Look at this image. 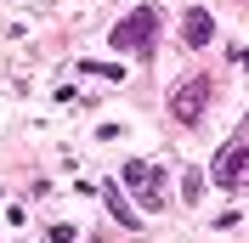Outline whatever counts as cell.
<instances>
[{"label":"cell","mask_w":249,"mask_h":243,"mask_svg":"<svg viewBox=\"0 0 249 243\" xmlns=\"http://www.w3.org/2000/svg\"><path fill=\"white\" fill-rule=\"evenodd\" d=\"M210 187H221V192L249 187V119L238 124V136L215 153V164H210Z\"/></svg>","instance_id":"6da1fadb"},{"label":"cell","mask_w":249,"mask_h":243,"mask_svg":"<svg viewBox=\"0 0 249 243\" xmlns=\"http://www.w3.org/2000/svg\"><path fill=\"white\" fill-rule=\"evenodd\" d=\"M153 34H159V6H136L124 23H113V46L147 57V51H153Z\"/></svg>","instance_id":"7a4b0ae2"},{"label":"cell","mask_w":249,"mask_h":243,"mask_svg":"<svg viewBox=\"0 0 249 243\" xmlns=\"http://www.w3.org/2000/svg\"><path fill=\"white\" fill-rule=\"evenodd\" d=\"M204 107H210V79H204V74H193L181 91L170 96V113H176L181 124H198V119H204Z\"/></svg>","instance_id":"3957f363"},{"label":"cell","mask_w":249,"mask_h":243,"mask_svg":"<svg viewBox=\"0 0 249 243\" xmlns=\"http://www.w3.org/2000/svg\"><path fill=\"white\" fill-rule=\"evenodd\" d=\"M124 187L136 192L142 209H159V204H164V192H159V170L142 164V158H130V164H124Z\"/></svg>","instance_id":"277c9868"},{"label":"cell","mask_w":249,"mask_h":243,"mask_svg":"<svg viewBox=\"0 0 249 243\" xmlns=\"http://www.w3.org/2000/svg\"><path fill=\"white\" fill-rule=\"evenodd\" d=\"M210 34H215V23H210V12H198V6H193V12L181 17V40H187L193 51H198V46H210Z\"/></svg>","instance_id":"5b68a950"},{"label":"cell","mask_w":249,"mask_h":243,"mask_svg":"<svg viewBox=\"0 0 249 243\" xmlns=\"http://www.w3.org/2000/svg\"><path fill=\"white\" fill-rule=\"evenodd\" d=\"M108 204H113V215H119V226H124V232H136V226H142V221H136V209L119 198V187H108Z\"/></svg>","instance_id":"8992f818"},{"label":"cell","mask_w":249,"mask_h":243,"mask_svg":"<svg viewBox=\"0 0 249 243\" xmlns=\"http://www.w3.org/2000/svg\"><path fill=\"white\" fill-rule=\"evenodd\" d=\"M198 192H204V175H198V170H187V175H181V198H187V204H198Z\"/></svg>","instance_id":"52a82bcc"},{"label":"cell","mask_w":249,"mask_h":243,"mask_svg":"<svg viewBox=\"0 0 249 243\" xmlns=\"http://www.w3.org/2000/svg\"><path fill=\"white\" fill-rule=\"evenodd\" d=\"M79 74H96V79H119L113 62H79Z\"/></svg>","instance_id":"ba28073f"}]
</instances>
